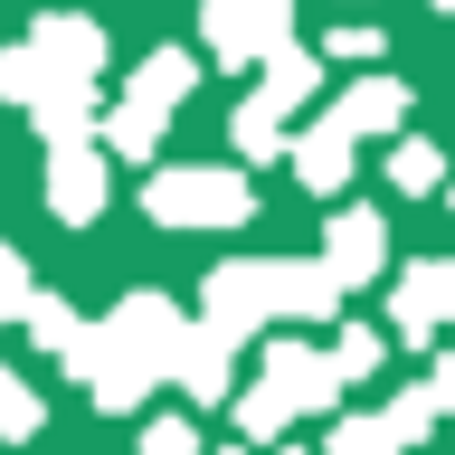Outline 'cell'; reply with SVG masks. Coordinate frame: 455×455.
Segmentation results:
<instances>
[{"mask_svg":"<svg viewBox=\"0 0 455 455\" xmlns=\"http://www.w3.org/2000/svg\"><path fill=\"white\" fill-rule=\"evenodd\" d=\"M341 275L323 256H237L209 275V323H228L237 341H256L266 323H332Z\"/></svg>","mask_w":455,"mask_h":455,"instance_id":"6da1fadb","label":"cell"},{"mask_svg":"<svg viewBox=\"0 0 455 455\" xmlns=\"http://www.w3.org/2000/svg\"><path fill=\"white\" fill-rule=\"evenodd\" d=\"M332 398H341V361H332V351H304V341H266V370H256L247 389H237V436H247V446H266V436H284L294 418L332 408Z\"/></svg>","mask_w":455,"mask_h":455,"instance_id":"7a4b0ae2","label":"cell"},{"mask_svg":"<svg viewBox=\"0 0 455 455\" xmlns=\"http://www.w3.org/2000/svg\"><path fill=\"white\" fill-rule=\"evenodd\" d=\"M142 209L162 228H247L256 190H247V171H228V162H171L142 180Z\"/></svg>","mask_w":455,"mask_h":455,"instance_id":"3957f363","label":"cell"},{"mask_svg":"<svg viewBox=\"0 0 455 455\" xmlns=\"http://www.w3.org/2000/svg\"><path fill=\"white\" fill-rule=\"evenodd\" d=\"M199 28H209V57L219 67H256L266 48L294 38V0H209Z\"/></svg>","mask_w":455,"mask_h":455,"instance_id":"277c9868","label":"cell"},{"mask_svg":"<svg viewBox=\"0 0 455 455\" xmlns=\"http://www.w3.org/2000/svg\"><path fill=\"white\" fill-rule=\"evenodd\" d=\"M105 199H114V180H105L95 133H85V142H48V209H57V219L85 228V219H105Z\"/></svg>","mask_w":455,"mask_h":455,"instance_id":"5b68a950","label":"cell"},{"mask_svg":"<svg viewBox=\"0 0 455 455\" xmlns=\"http://www.w3.org/2000/svg\"><path fill=\"white\" fill-rule=\"evenodd\" d=\"M389 323H398V341H436V332H446V323H455V256H427V266L398 275Z\"/></svg>","mask_w":455,"mask_h":455,"instance_id":"8992f818","label":"cell"},{"mask_svg":"<svg viewBox=\"0 0 455 455\" xmlns=\"http://www.w3.org/2000/svg\"><path fill=\"white\" fill-rule=\"evenodd\" d=\"M105 332L124 341L142 370H162V379H171V351H180V332H190V323H180V304H171V294H124V304L105 313Z\"/></svg>","mask_w":455,"mask_h":455,"instance_id":"52a82bcc","label":"cell"},{"mask_svg":"<svg viewBox=\"0 0 455 455\" xmlns=\"http://www.w3.org/2000/svg\"><path fill=\"white\" fill-rule=\"evenodd\" d=\"M171 379H180V398H199V408H209V398H237L228 389V379H237V332H228V323H190L180 351H171Z\"/></svg>","mask_w":455,"mask_h":455,"instance_id":"ba28073f","label":"cell"},{"mask_svg":"<svg viewBox=\"0 0 455 455\" xmlns=\"http://www.w3.org/2000/svg\"><path fill=\"white\" fill-rule=\"evenodd\" d=\"M379 256H389V228H379V209H332V228H323V266L341 275V294L379 275Z\"/></svg>","mask_w":455,"mask_h":455,"instance_id":"9c48e42d","label":"cell"},{"mask_svg":"<svg viewBox=\"0 0 455 455\" xmlns=\"http://www.w3.org/2000/svg\"><path fill=\"white\" fill-rule=\"evenodd\" d=\"M351 152H361V133H351V124H341L332 105H323V114H313V124H304V133H294V180H304V190H323V199H332L341 180H351Z\"/></svg>","mask_w":455,"mask_h":455,"instance_id":"30bf717a","label":"cell"},{"mask_svg":"<svg viewBox=\"0 0 455 455\" xmlns=\"http://www.w3.org/2000/svg\"><path fill=\"white\" fill-rule=\"evenodd\" d=\"M28 48L48 57L57 76H95V67H105V20H85V10H48V20L28 28Z\"/></svg>","mask_w":455,"mask_h":455,"instance_id":"8fae6325","label":"cell"},{"mask_svg":"<svg viewBox=\"0 0 455 455\" xmlns=\"http://www.w3.org/2000/svg\"><path fill=\"white\" fill-rule=\"evenodd\" d=\"M313 95H323V57H313V48L284 38V48L256 57V105H266V114H304Z\"/></svg>","mask_w":455,"mask_h":455,"instance_id":"7c38bea8","label":"cell"},{"mask_svg":"<svg viewBox=\"0 0 455 455\" xmlns=\"http://www.w3.org/2000/svg\"><path fill=\"white\" fill-rule=\"evenodd\" d=\"M28 124H38V142H85L95 133V76H48L28 95Z\"/></svg>","mask_w":455,"mask_h":455,"instance_id":"4fadbf2b","label":"cell"},{"mask_svg":"<svg viewBox=\"0 0 455 455\" xmlns=\"http://www.w3.org/2000/svg\"><path fill=\"white\" fill-rule=\"evenodd\" d=\"M171 114L180 105H152V95H124V105L105 114V162H152L171 133Z\"/></svg>","mask_w":455,"mask_h":455,"instance_id":"5bb4252c","label":"cell"},{"mask_svg":"<svg viewBox=\"0 0 455 455\" xmlns=\"http://www.w3.org/2000/svg\"><path fill=\"white\" fill-rule=\"evenodd\" d=\"M332 114L361 142L370 133H398V124H408V85H398V76H361V85H341V95H332Z\"/></svg>","mask_w":455,"mask_h":455,"instance_id":"9a60e30c","label":"cell"},{"mask_svg":"<svg viewBox=\"0 0 455 455\" xmlns=\"http://www.w3.org/2000/svg\"><path fill=\"white\" fill-rule=\"evenodd\" d=\"M190 85H199V57H190V48H152V57L133 67V95H152V105H180Z\"/></svg>","mask_w":455,"mask_h":455,"instance_id":"2e32d148","label":"cell"},{"mask_svg":"<svg viewBox=\"0 0 455 455\" xmlns=\"http://www.w3.org/2000/svg\"><path fill=\"white\" fill-rule=\"evenodd\" d=\"M20 323H28V341H38V351H67V341L85 332V313H76V304H57V294H38V284H28Z\"/></svg>","mask_w":455,"mask_h":455,"instance_id":"e0dca14e","label":"cell"},{"mask_svg":"<svg viewBox=\"0 0 455 455\" xmlns=\"http://www.w3.org/2000/svg\"><path fill=\"white\" fill-rule=\"evenodd\" d=\"M38 427H48V408H38V389H28L20 370H0V436H10V446H28Z\"/></svg>","mask_w":455,"mask_h":455,"instance_id":"ac0fdd59","label":"cell"},{"mask_svg":"<svg viewBox=\"0 0 455 455\" xmlns=\"http://www.w3.org/2000/svg\"><path fill=\"white\" fill-rule=\"evenodd\" d=\"M436 180H446V162H436V142H398V152H389V190L427 199Z\"/></svg>","mask_w":455,"mask_h":455,"instance_id":"d6986e66","label":"cell"},{"mask_svg":"<svg viewBox=\"0 0 455 455\" xmlns=\"http://www.w3.org/2000/svg\"><path fill=\"white\" fill-rule=\"evenodd\" d=\"M379 418H389V436H398V446H418V436H427L436 418H446V408H436V389H398L389 408H379Z\"/></svg>","mask_w":455,"mask_h":455,"instance_id":"ffe728a7","label":"cell"},{"mask_svg":"<svg viewBox=\"0 0 455 455\" xmlns=\"http://www.w3.org/2000/svg\"><path fill=\"white\" fill-rule=\"evenodd\" d=\"M323 455H408V446L389 436V418H341V427H332V446H323Z\"/></svg>","mask_w":455,"mask_h":455,"instance_id":"44dd1931","label":"cell"},{"mask_svg":"<svg viewBox=\"0 0 455 455\" xmlns=\"http://www.w3.org/2000/svg\"><path fill=\"white\" fill-rule=\"evenodd\" d=\"M48 76H57V67H48L38 48H10V57H0V95H10V105H28V95H38Z\"/></svg>","mask_w":455,"mask_h":455,"instance_id":"7402d4cb","label":"cell"},{"mask_svg":"<svg viewBox=\"0 0 455 455\" xmlns=\"http://www.w3.org/2000/svg\"><path fill=\"white\" fill-rule=\"evenodd\" d=\"M275 142H284V114H266V105L247 95V105H237V152H247V162H266Z\"/></svg>","mask_w":455,"mask_h":455,"instance_id":"603a6c76","label":"cell"},{"mask_svg":"<svg viewBox=\"0 0 455 455\" xmlns=\"http://www.w3.org/2000/svg\"><path fill=\"white\" fill-rule=\"evenodd\" d=\"M332 361H341V379H370V370H379V332H370V323H351Z\"/></svg>","mask_w":455,"mask_h":455,"instance_id":"cb8c5ba5","label":"cell"},{"mask_svg":"<svg viewBox=\"0 0 455 455\" xmlns=\"http://www.w3.org/2000/svg\"><path fill=\"white\" fill-rule=\"evenodd\" d=\"M332 57H351V67H379V28H370V20H341V28H332Z\"/></svg>","mask_w":455,"mask_h":455,"instance_id":"d4e9b609","label":"cell"},{"mask_svg":"<svg viewBox=\"0 0 455 455\" xmlns=\"http://www.w3.org/2000/svg\"><path fill=\"white\" fill-rule=\"evenodd\" d=\"M142 455H199L190 418H152V427H142Z\"/></svg>","mask_w":455,"mask_h":455,"instance_id":"484cf974","label":"cell"},{"mask_svg":"<svg viewBox=\"0 0 455 455\" xmlns=\"http://www.w3.org/2000/svg\"><path fill=\"white\" fill-rule=\"evenodd\" d=\"M0 294H10V304H28V256L10 247V237H0Z\"/></svg>","mask_w":455,"mask_h":455,"instance_id":"4316f807","label":"cell"},{"mask_svg":"<svg viewBox=\"0 0 455 455\" xmlns=\"http://www.w3.org/2000/svg\"><path fill=\"white\" fill-rule=\"evenodd\" d=\"M427 10H455V0H427Z\"/></svg>","mask_w":455,"mask_h":455,"instance_id":"83f0119b","label":"cell"},{"mask_svg":"<svg viewBox=\"0 0 455 455\" xmlns=\"http://www.w3.org/2000/svg\"><path fill=\"white\" fill-rule=\"evenodd\" d=\"M219 455H247V446H219Z\"/></svg>","mask_w":455,"mask_h":455,"instance_id":"f1b7e54d","label":"cell"},{"mask_svg":"<svg viewBox=\"0 0 455 455\" xmlns=\"http://www.w3.org/2000/svg\"><path fill=\"white\" fill-rule=\"evenodd\" d=\"M284 455H304V446H284Z\"/></svg>","mask_w":455,"mask_h":455,"instance_id":"f546056e","label":"cell"}]
</instances>
